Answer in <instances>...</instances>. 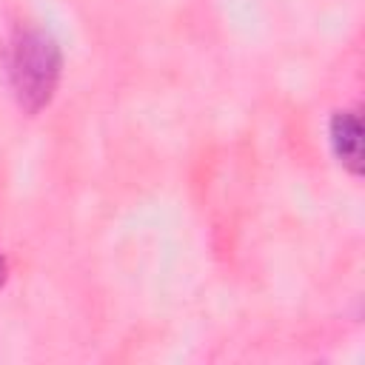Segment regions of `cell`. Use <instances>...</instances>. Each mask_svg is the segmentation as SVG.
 <instances>
[{
    "label": "cell",
    "instance_id": "obj_1",
    "mask_svg": "<svg viewBox=\"0 0 365 365\" xmlns=\"http://www.w3.org/2000/svg\"><path fill=\"white\" fill-rule=\"evenodd\" d=\"M63 51L57 40L43 29H23L11 43L9 77L17 106L26 114L43 111L60 86Z\"/></svg>",
    "mask_w": 365,
    "mask_h": 365
},
{
    "label": "cell",
    "instance_id": "obj_2",
    "mask_svg": "<svg viewBox=\"0 0 365 365\" xmlns=\"http://www.w3.org/2000/svg\"><path fill=\"white\" fill-rule=\"evenodd\" d=\"M331 145H334L336 160L351 174H362V123L354 111H334Z\"/></svg>",
    "mask_w": 365,
    "mask_h": 365
},
{
    "label": "cell",
    "instance_id": "obj_3",
    "mask_svg": "<svg viewBox=\"0 0 365 365\" xmlns=\"http://www.w3.org/2000/svg\"><path fill=\"white\" fill-rule=\"evenodd\" d=\"M6 279H9V262H6V257L0 254V288L6 285Z\"/></svg>",
    "mask_w": 365,
    "mask_h": 365
}]
</instances>
